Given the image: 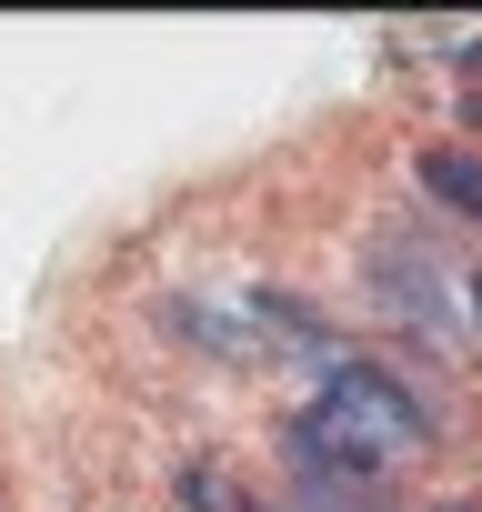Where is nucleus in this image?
Listing matches in <instances>:
<instances>
[{
    "label": "nucleus",
    "mask_w": 482,
    "mask_h": 512,
    "mask_svg": "<svg viewBox=\"0 0 482 512\" xmlns=\"http://www.w3.org/2000/svg\"><path fill=\"white\" fill-rule=\"evenodd\" d=\"M181 512H252V492H231L211 462H191V472H181Z\"/></svg>",
    "instance_id": "obj_4"
},
{
    "label": "nucleus",
    "mask_w": 482,
    "mask_h": 512,
    "mask_svg": "<svg viewBox=\"0 0 482 512\" xmlns=\"http://www.w3.org/2000/svg\"><path fill=\"white\" fill-rule=\"evenodd\" d=\"M382 302H392V312H412V322H452V302L432 292V272L412 262V251H402V262L382 251Z\"/></svg>",
    "instance_id": "obj_3"
},
{
    "label": "nucleus",
    "mask_w": 482,
    "mask_h": 512,
    "mask_svg": "<svg viewBox=\"0 0 482 512\" xmlns=\"http://www.w3.org/2000/svg\"><path fill=\"white\" fill-rule=\"evenodd\" d=\"M252 312H262L272 332H292V342H302V362H352V352L332 342V322H322L312 302H292V292H272V282H262V292H252Z\"/></svg>",
    "instance_id": "obj_1"
},
{
    "label": "nucleus",
    "mask_w": 482,
    "mask_h": 512,
    "mask_svg": "<svg viewBox=\"0 0 482 512\" xmlns=\"http://www.w3.org/2000/svg\"><path fill=\"white\" fill-rule=\"evenodd\" d=\"M252 512H272V502H252Z\"/></svg>",
    "instance_id": "obj_8"
},
{
    "label": "nucleus",
    "mask_w": 482,
    "mask_h": 512,
    "mask_svg": "<svg viewBox=\"0 0 482 512\" xmlns=\"http://www.w3.org/2000/svg\"><path fill=\"white\" fill-rule=\"evenodd\" d=\"M472 322H482V282H472Z\"/></svg>",
    "instance_id": "obj_6"
},
{
    "label": "nucleus",
    "mask_w": 482,
    "mask_h": 512,
    "mask_svg": "<svg viewBox=\"0 0 482 512\" xmlns=\"http://www.w3.org/2000/svg\"><path fill=\"white\" fill-rule=\"evenodd\" d=\"M422 191H432L452 221H482V161H472V151H422Z\"/></svg>",
    "instance_id": "obj_2"
},
{
    "label": "nucleus",
    "mask_w": 482,
    "mask_h": 512,
    "mask_svg": "<svg viewBox=\"0 0 482 512\" xmlns=\"http://www.w3.org/2000/svg\"><path fill=\"white\" fill-rule=\"evenodd\" d=\"M442 512H472V502H442Z\"/></svg>",
    "instance_id": "obj_7"
},
{
    "label": "nucleus",
    "mask_w": 482,
    "mask_h": 512,
    "mask_svg": "<svg viewBox=\"0 0 482 512\" xmlns=\"http://www.w3.org/2000/svg\"><path fill=\"white\" fill-rule=\"evenodd\" d=\"M452 51H462V71H482V41H452Z\"/></svg>",
    "instance_id": "obj_5"
}]
</instances>
